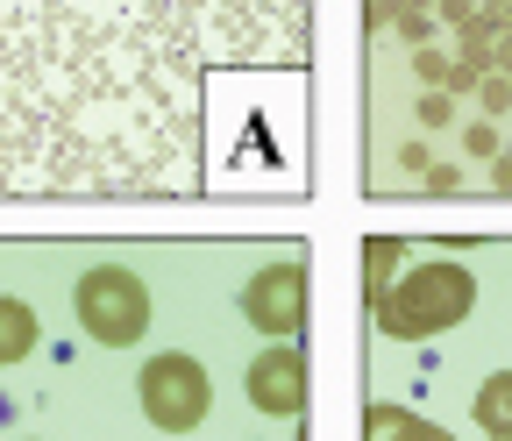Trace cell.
<instances>
[{
	"instance_id": "2e32d148",
	"label": "cell",
	"mask_w": 512,
	"mask_h": 441,
	"mask_svg": "<svg viewBox=\"0 0 512 441\" xmlns=\"http://www.w3.org/2000/svg\"><path fill=\"white\" fill-rule=\"evenodd\" d=\"M491 65H498V79H512V36H498V43H491Z\"/></svg>"
},
{
	"instance_id": "7c38bea8",
	"label": "cell",
	"mask_w": 512,
	"mask_h": 441,
	"mask_svg": "<svg viewBox=\"0 0 512 441\" xmlns=\"http://www.w3.org/2000/svg\"><path fill=\"white\" fill-rule=\"evenodd\" d=\"M399 15H406V0H363V22L370 29H399Z\"/></svg>"
},
{
	"instance_id": "d6986e66",
	"label": "cell",
	"mask_w": 512,
	"mask_h": 441,
	"mask_svg": "<svg viewBox=\"0 0 512 441\" xmlns=\"http://www.w3.org/2000/svg\"><path fill=\"white\" fill-rule=\"evenodd\" d=\"M406 8H420V15H427V8H441V0H406Z\"/></svg>"
},
{
	"instance_id": "4fadbf2b",
	"label": "cell",
	"mask_w": 512,
	"mask_h": 441,
	"mask_svg": "<svg viewBox=\"0 0 512 441\" xmlns=\"http://www.w3.org/2000/svg\"><path fill=\"white\" fill-rule=\"evenodd\" d=\"M463 150H470V157H498V129H491V121H470Z\"/></svg>"
},
{
	"instance_id": "30bf717a",
	"label": "cell",
	"mask_w": 512,
	"mask_h": 441,
	"mask_svg": "<svg viewBox=\"0 0 512 441\" xmlns=\"http://www.w3.org/2000/svg\"><path fill=\"white\" fill-rule=\"evenodd\" d=\"M413 72H420V79H427V86L441 93V86H448V72H456V65H448L441 50H413Z\"/></svg>"
},
{
	"instance_id": "e0dca14e",
	"label": "cell",
	"mask_w": 512,
	"mask_h": 441,
	"mask_svg": "<svg viewBox=\"0 0 512 441\" xmlns=\"http://www.w3.org/2000/svg\"><path fill=\"white\" fill-rule=\"evenodd\" d=\"M484 15H491V29H498V36H512V0H491Z\"/></svg>"
},
{
	"instance_id": "6da1fadb",
	"label": "cell",
	"mask_w": 512,
	"mask_h": 441,
	"mask_svg": "<svg viewBox=\"0 0 512 441\" xmlns=\"http://www.w3.org/2000/svg\"><path fill=\"white\" fill-rule=\"evenodd\" d=\"M470 306H477V278L463 264L434 257V264H413L392 292L377 299V328L392 335V342H427V335L463 328Z\"/></svg>"
},
{
	"instance_id": "ba28073f",
	"label": "cell",
	"mask_w": 512,
	"mask_h": 441,
	"mask_svg": "<svg viewBox=\"0 0 512 441\" xmlns=\"http://www.w3.org/2000/svg\"><path fill=\"white\" fill-rule=\"evenodd\" d=\"M470 406H477V427H484L491 441H512V370H491Z\"/></svg>"
},
{
	"instance_id": "5b68a950",
	"label": "cell",
	"mask_w": 512,
	"mask_h": 441,
	"mask_svg": "<svg viewBox=\"0 0 512 441\" xmlns=\"http://www.w3.org/2000/svg\"><path fill=\"white\" fill-rule=\"evenodd\" d=\"M249 406L271 413V420H292L306 406V356L292 342H278V349H264L249 363Z\"/></svg>"
},
{
	"instance_id": "8992f818",
	"label": "cell",
	"mask_w": 512,
	"mask_h": 441,
	"mask_svg": "<svg viewBox=\"0 0 512 441\" xmlns=\"http://www.w3.org/2000/svg\"><path fill=\"white\" fill-rule=\"evenodd\" d=\"M363 441H456V434L420 420V413H406V406H370L363 413Z\"/></svg>"
},
{
	"instance_id": "277c9868",
	"label": "cell",
	"mask_w": 512,
	"mask_h": 441,
	"mask_svg": "<svg viewBox=\"0 0 512 441\" xmlns=\"http://www.w3.org/2000/svg\"><path fill=\"white\" fill-rule=\"evenodd\" d=\"M242 313L256 335H299L306 328V264L285 257V264H264L249 285H242Z\"/></svg>"
},
{
	"instance_id": "52a82bcc",
	"label": "cell",
	"mask_w": 512,
	"mask_h": 441,
	"mask_svg": "<svg viewBox=\"0 0 512 441\" xmlns=\"http://www.w3.org/2000/svg\"><path fill=\"white\" fill-rule=\"evenodd\" d=\"M36 335H43L36 306H22V299H0V370H8V363H22V356H36Z\"/></svg>"
},
{
	"instance_id": "ac0fdd59",
	"label": "cell",
	"mask_w": 512,
	"mask_h": 441,
	"mask_svg": "<svg viewBox=\"0 0 512 441\" xmlns=\"http://www.w3.org/2000/svg\"><path fill=\"white\" fill-rule=\"evenodd\" d=\"M498 164V193H512V157H491Z\"/></svg>"
},
{
	"instance_id": "3957f363",
	"label": "cell",
	"mask_w": 512,
	"mask_h": 441,
	"mask_svg": "<svg viewBox=\"0 0 512 441\" xmlns=\"http://www.w3.org/2000/svg\"><path fill=\"white\" fill-rule=\"evenodd\" d=\"M136 399H143L150 427H164V434H192V427L214 413V377H207L200 356H178V349H171V356H150V363H143Z\"/></svg>"
},
{
	"instance_id": "5bb4252c",
	"label": "cell",
	"mask_w": 512,
	"mask_h": 441,
	"mask_svg": "<svg viewBox=\"0 0 512 441\" xmlns=\"http://www.w3.org/2000/svg\"><path fill=\"white\" fill-rule=\"evenodd\" d=\"M420 121H427V129H448V121H456V107H448V93H427V100H420Z\"/></svg>"
},
{
	"instance_id": "9c48e42d",
	"label": "cell",
	"mask_w": 512,
	"mask_h": 441,
	"mask_svg": "<svg viewBox=\"0 0 512 441\" xmlns=\"http://www.w3.org/2000/svg\"><path fill=\"white\" fill-rule=\"evenodd\" d=\"M399 264H406V242H392V235H377V242L363 249V292H370V306H377L384 292L399 285V278H392Z\"/></svg>"
},
{
	"instance_id": "7a4b0ae2",
	"label": "cell",
	"mask_w": 512,
	"mask_h": 441,
	"mask_svg": "<svg viewBox=\"0 0 512 441\" xmlns=\"http://www.w3.org/2000/svg\"><path fill=\"white\" fill-rule=\"evenodd\" d=\"M72 313L100 349H128V342L150 335V285L136 271H121V264H93L72 285Z\"/></svg>"
},
{
	"instance_id": "9a60e30c",
	"label": "cell",
	"mask_w": 512,
	"mask_h": 441,
	"mask_svg": "<svg viewBox=\"0 0 512 441\" xmlns=\"http://www.w3.org/2000/svg\"><path fill=\"white\" fill-rule=\"evenodd\" d=\"M399 36H406V43H427V15L406 8V15H399Z\"/></svg>"
},
{
	"instance_id": "8fae6325",
	"label": "cell",
	"mask_w": 512,
	"mask_h": 441,
	"mask_svg": "<svg viewBox=\"0 0 512 441\" xmlns=\"http://www.w3.org/2000/svg\"><path fill=\"white\" fill-rule=\"evenodd\" d=\"M477 107H484V114L498 121V114L512 107V79H484V86H477Z\"/></svg>"
}]
</instances>
